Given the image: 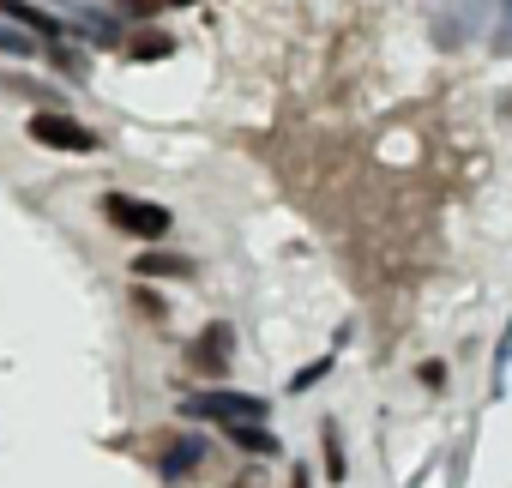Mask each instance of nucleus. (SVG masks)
Masks as SVG:
<instances>
[{"label": "nucleus", "mask_w": 512, "mask_h": 488, "mask_svg": "<svg viewBox=\"0 0 512 488\" xmlns=\"http://www.w3.org/2000/svg\"><path fill=\"white\" fill-rule=\"evenodd\" d=\"M181 410H187V416H199V422H223V428H235V422H266V398H253V392H229V386L193 392Z\"/></svg>", "instance_id": "1"}, {"label": "nucleus", "mask_w": 512, "mask_h": 488, "mask_svg": "<svg viewBox=\"0 0 512 488\" xmlns=\"http://www.w3.org/2000/svg\"><path fill=\"white\" fill-rule=\"evenodd\" d=\"M103 217H109V223H121L133 241H163V235H169V223H175L163 205L133 199V193H103Z\"/></svg>", "instance_id": "2"}, {"label": "nucleus", "mask_w": 512, "mask_h": 488, "mask_svg": "<svg viewBox=\"0 0 512 488\" xmlns=\"http://www.w3.org/2000/svg\"><path fill=\"white\" fill-rule=\"evenodd\" d=\"M31 139H37V145H49V151H73V157L103 151V145H97V133H91L85 121L61 115V109H37V115H31Z\"/></svg>", "instance_id": "3"}, {"label": "nucleus", "mask_w": 512, "mask_h": 488, "mask_svg": "<svg viewBox=\"0 0 512 488\" xmlns=\"http://www.w3.org/2000/svg\"><path fill=\"white\" fill-rule=\"evenodd\" d=\"M235 332L229 326H205L199 338H193V350H187V362L199 368V374H211V380H223L229 374V356H235V344H229Z\"/></svg>", "instance_id": "4"}, {"label": "nucleus", "mask_w": 512, "mask_h": 488, "mask_svg": "<svg viewBox=\"0 0 512 488\" xmlns=\"http://www.w3.org/2000/svg\"><path fill=\"white\" fill-rule=\"evenodd\" d=\"M199 458H205V434H169L163 440V458H157V476L163 482H181V476L199 470Z\"/></svg>", "instance_id": "5"}, {"label": "nucleus", "mask_w": 512, "mask_h": 488, "mask_svg": "<svg viewBox=\"0 0 512 488\" xmlns=\"http://www.w3.org/2000/svg\"><path fill=\"white\" fill-rule=\"evenodd\" d=\"M488 7H494V0H464L458 13H440V19H434V43H440V49L470 43V31L482 25V13H488Z\"/></svg>", "instance_id": "6"}, {"label": "nucleus", "mask_w": 512, "mask_h": 488, "mask_svg": "<svg viewBox=\"0 0 512 488\" xmlns=\"http://www.w3.org/2000/svg\"><path fill=\"white\" fill-rule=\"evenodd\" d=\"M0 19H13L19 31H31V37H61L67 31V19H55V13H43V7H31V0H0Z\"/></svg>", "instance_id": "7"}, {"label": "nucleus", "mask_w": 512, "mask_h": 488, "mask_svg": "<svg viewBox=\"0 0 512 488\" xmlns=\"http://www.w3.org/2000/svg\"><path fill=\"white\" fill-rule=\"evenodd\" d=\"M223 434H229V440H235L241 452H253V458H260V464L284 452V440H278V434H272L266 422H235V428H223Z\"/></svg>", "instance_id": "8"}, {"label": "nucleus", "mask_w": 512, "mask_h": 488, "mask_svg": "<svg viewBox=\"0 0 512 488\" xmlns=\"http://www.w3.org/2000/svg\"><path fill=\"white\" fill-rule=\"evenodd\" d=\"M199 266L187 260V254H163V248H145L139 260H133V278H193Z\"/></svg>", "instance_id": "9"}, {"label": "nucleus", "mask_w": 512, "mask_h": 488, "mask_svg": "<svg viewBox=\"0 0 512 488\" xmlns=\"http://www.w3.org/2000/svg\"><path fill=\"white\" fill-rule=\"evenodd\" d=\"M320 446H326V476L344 482L350 464H344V434H338V422H320Z\"/></svg>", "instance_id": "10"}, {"label": "nucleus", "mask_w": 512, "mask_h": 488, "mask_svg": "<svg viewBox=\"0 0 512 488\" xmlns=\"http://www.w3.org/2000/svg\"><path fill=\"white\" fill-rule=\"evenodd\" d=\"M169 49H175V37H163V31H133V43H127L133 61H163Z\"/></svg>", "instance_id": "11"}, {"label": "nucleus", "mask_w": 512, "mask_h": 488, "mask_svg": "<svg viewBox=\"0 0 512 488\" xmlns=\"http://www.w3.org/2000/svg\"><path fill=\"white\" fill-rule=\"evenodd\" d=\"M67 19H73L85 37H97V43H115V25H109V19H97V13H67Z\"/></svg>", "instance_id": "12"}, {"label": "nucleus", "mask_w": 512, "mask_h": 488, "mask_svg": "<svg viewBox=\"0 0 512 488\" xmlns=\"http://www.w3.org/2000/svg\"><path fill=\"white\" fill-rule=\"evenodd\" d=\"M0 55H37V37L19 31V25H13V31H0Z\"/></svg>", "instance_id": "13"}, {"label": "nucleus", "mask_w": 512, "mask_h": 488, "mask_svg": "<svg viewBox=\"0 0 512 488\" xmlns=\"http://www.w3.org/2000/svg\"><path fill=\"white\" fill-rule=\"evenodd\" d=\"M494 49L512 55V0H500V19H494Z\"/></svg>", "instance_id": "14"}, {"label": "nucleus", "mask_w": 512, "mask_h": 488, "mask_svg": "<svg viewBox=\"0 0 512 488\" xmlns=\"http://www.w3.org/2000/svg\"><path fill=\"white\" fill-rule=\"evenodd\" d=\"M326 374H332V356H326V362H314V368H302L290 386H296V392H308V386H314V380H326Z\"/></svg>", "instance_id": "15"}, {"label": "nucleus", "mask_w": 512, "mask_h": 488, "mask_svg": "<svg viewBox=\"0 0 512 488\" xmlns=\"http://www.w3.org/2000/svg\"><path fill=\"white\" fill-rule=\"evenodd\" d=\"M121 13H133V19H145V13H157V7H169V0H115Z\"/></svg>", "instance_id": "16"}, {"label": "nucleus", "mask_w": 512, "mask_h": 488, "mask_svg": "<svg viewBox=\"0 0 512 488\" xmlns=\"http://www.w3.org/2000/svg\"><path fill=\"white\" fill-rule=\"evenodd\" d=\"M416 380H422V386H446V362H422Z\"/></svg>", "instance_id": "17"}, {"label": "nucleus", "mask_w": 512, "mask_h": 488, "mask_svg": "<svg viewBox=\"0 0 512 488\" xmlns=\"http://www.w3.org/2000/svg\"><path fill=\"white\" fill-rule=\"evenodd\" d=\"M290 488H314V470H308V458H296V464H290Z\"/></svg>", "instance_id": "18"}, {"label": "nucleus", "mask_w": 512, "mask_h": 488, "mask_svg": "<svg viewBox=\"0 0 512 488\" xmlns=\"http://www.w3.org/2000/svg\"><path fill=\"white\" fill-rule=\"evenodd\" d=\"M133 302H139V308H145V314H151V320H163V314H169V308H163V302H157V296H151V290H139V296H133Z\"/></svg>", "instance_id": "19"}, {"label": "nucleus", "mask_w": 512, "mask_h": 488, "mask_svg": "<svg viewBox=\"0 0 512 488\" xmlns=\"http://www.w3.org/2000/svg\"><path fill=\"white\" fill-rule=\"evenodd\" d=\"M235 488H266V476H253V470H247V476H235Z\"/></svg>", "instance_id": "20"}, {"label": "nucleus", "mask_w": 512, "mask_h": 488, "mask_svg": "<svg viewBox=\"0 0 512 488\" xmlns=\"http://www.w3.org/2000/svg\"><path fill=\"white\" fill-rule=\"evenodd\" d=\"M500 115H506V121H512V103H500Z\"/></svg>", "instance_id": "21"}, {"label": "nucleus", "mask_w": 512, "mask_h": 488, "mask_svg": "<svg viewBox=\"0 0 512 488\" xmlns=\"http://www.w3.org/2000/svg\"><path fill=\"white\" fill-rule=\"evenodd\" d=\"M169 7H193V0H169Z\"/></svg>", "instance_id": "22"}]
</instances>
